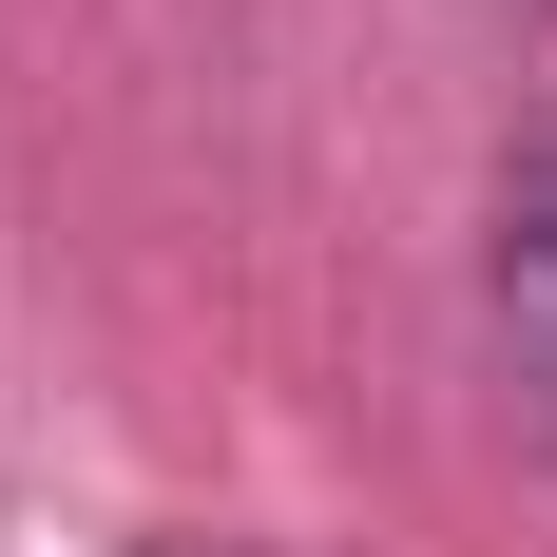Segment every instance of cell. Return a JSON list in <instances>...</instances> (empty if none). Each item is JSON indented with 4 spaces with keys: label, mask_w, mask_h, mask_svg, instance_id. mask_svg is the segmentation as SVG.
Returning <instances> with one entry per match:
<instances>
[{
    "label": "cell",
    "mask_w": 557,
    "mask_h": 557,
    "mask_svg": "<svg viewBox=\"0 0 557 557\" xmlns=\"http://www.w3.org/2000/svg\"><path fill=\"white\" fill-rule=\"evenodd\" d=\"M481 346H500V423L557 461V115H519L481 193Z\"/></svg>",
    "instance_id": "obj_1"
}]
</instances>
